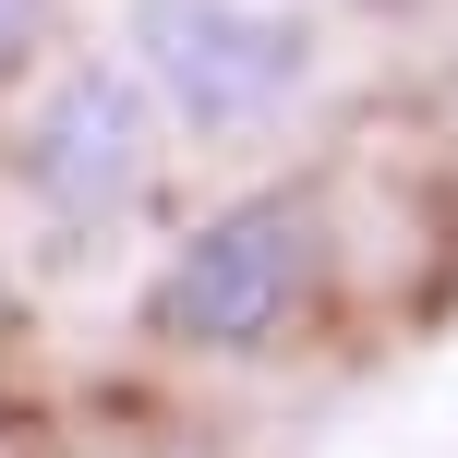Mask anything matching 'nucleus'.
<instances>
[{
    "mask_svg": "<svg viewBox=\"0 0 458 458\" xmlns=\"http://www.w3.org/2000/svg\"><path fill=\"white\" fill-rule=\"evenodd\" d=\"M121 61L145 72L169 133L242 145V133H277L314 97L326 37L301 0H121Z\"/></svg>",
    "mask_w": 458,
    "mask_h": 458,
    "instance_id": "obj_2",
    "label": "nucleus"
},
{
    "mask_svg": "<svg viewBox=\"0 0 458 458\" xmlns=\"http://www.w3.org/2000/svg\"><path fill=\"white\" fill-rule=\"evenodd\" d=\"M338 290V217L314 182H242L229 206H206L182 242L157 253L133 326L182 362H266Z\"/></svg>",
    "mask_w": 458,
    "mask_h": 458,
    "instance_id": "obj_1",
    "label": "nucleus"
},
{
    "mask_svg": "<svg viewBox=\"0 0 458 458\" xmlns=\"http://www.w3.org/2000/svg\"><path fill=\"white\" fill-rule=\"evenodd\" d=\"M48 13H61V0H0V85H24V72H37Z\"/></svg>",
    "mask_w": 458,
    "mask_h": 458,
    "instance_id": "obj_4",
    "label": "nucleus"
},
{
    "mask_svg": "<svg viewBox=\"0 0 458 458\" xmlns=\"http://www.w3.org/2000/svg\"><path fill=\"white\" fill-rule=\"evenodd\" d=\"M157 157H169V109L145 97V72L121 48L37 72L0 121V182L37 229H121L157 193Z\"/></svg>",
    "mask_w": 458,
    "mask_h": 458,
    "instance_id": "obj_3",
    "label": "nucleus"
}]
</instances>
